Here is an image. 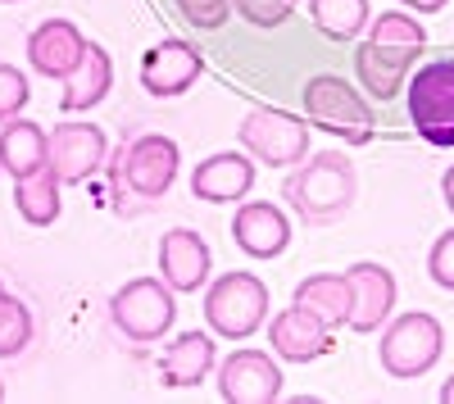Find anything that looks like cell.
<instances>
[{
  "mask_svg": "<svg viewBox=\"0 0 454 404\" xmlns=\"http://www.w3.org/2000/svg\"><path fill=\"white\" fill-rule=\"evenodd\" d=\"M427 46V27L400 10H387L382 19L368 23V42L355 50V73L372 100H395L409 82V68Z\"/></svg>",
  "mask_w": 454,
  "mask_h": 404,
  "instance_id": "cell-1",
  "label": "cell"
},
{
  "mask_svg": "<svg viewBox=\"0 0 454 404\" xmlns=\"http://www.w3.org/2000/svg\"><path fill=\"white\" fill-rule=\"evenodd\" d=\"M355 191H359V177H355V164L340 155V151H318V155H305L300 168L286 177L282 196L291 200V209L309 223H323V218H336L355 205Z\"/></svg>",
  "mask_w": 454,
  "mask_h": 404,
  "instance_id": "cell-2",
  "label": "cell"
},
{
  "mask_svg": "<svg viewBox=\"0 0 454 404\" xmlns=\"http://www.w3.org/2000/svg\"><path fill=\"white\" fill-rule=\"evenodd\" d=\"M263 318H269V286L254 273H223L205 291V322L214 327V337L223 341H246L254 337Z\"/></svg>",
  "mask_w": 454,
  "mask_h": 404,
  "instance_id": "cell-3",
  "label": "cell"
},
{
  "mask_svg": "<svg viewBox=\"0 0 454 404\" xmlns=\"http://www.w3.org/2000/svg\"><path fill=\"white\" fill-rule=\"evenodd\" d=\"M305 114L314 128L350 141V145L372 141V128H377L372 105L346 78H336V73H318V78L305 82Z\"/></svg>",
  "mask_w": 454,
  "mask_h": 404,
  "instance_id": "cell-4",
  "label": "cell"
},
{
  "mask_svg": "<svg viewBox=\"0 0 454 404\" xmlns=\"http://www.w3.org/2000/svg\"><path fill=\"white\" fill-rule=\"evenodd\" d=\"M445 350V327L413 309V314H400L387 332H382V346H377V359H382V369L395 377V382H413L436 369V359Z\"/></svg>",
  "mask_w": 454,
  "mask_h": 404,
  "instance_id": "cell-5",
  "label": "cell"
},
{
  "mask_svg": "<svg viewBox=\"0 0 454 404\" xmlns=\"http://www.w3.org/2000/svg\"><path fill=\"white\" fill-rule=\"evenodd\" d=\"M173 296H177V291L164 277H137V282L114 291L109 318H114V327H119L128 341L150 346V341H160L168 327H173V318H177Z\"/></svg>",
  "mask_w": 454,
  "mask_h": 404,
  "instance_id": "cell-6",
  "label": "cell"
},
{
  "mask_svg": "<svg viewBox=\"0 0 454 404\" xmlns=\"http://www.w3.org/2000/svg\"><path fill=\"white\" fill-rule=\"evenodd\" d=\"M409 119L427 145H454V55L423 64L404 82Z\"/></svg>",
  "mask_w": 454,
  "mask_h": 404,
  "instance_id": "cell-7",
  "label": "cell"
},
{
  "mask_svg": "<svg viewBox=\"0 0 454 404\" xmlns=\"http://www.w3.org/2000/svg\"><path fill=\"white\" fill-rule=\"evenodd\" d=\"M246 155H254L259 164L273 168H291L309 155V128L300 123L286 109H250L237 128Z\"/></svg>",
  "mask_w": 454,
  "mask_h": 404,
  "instance_id": "cell-8",
  "label": "cell"
},
{
  "mask_svg": "<svg viewBox=\"0 0 454 404\" xmlns=\"http://www.w3.org/2000/svg\"><path fill=\"white\" fill-rule=\"evenodd\" d=\"M177 164H182L177 141L150 132V136H137L132 145L119 151V182L141 200H160L177 182Z\"/></svg>",
  "mask_w": 454,
  "mask_h": 404,
  "instance_id": "cell-9",
  "label": "cell"
},
{
  "mask_svg": "<svg viewBox=\"0 0 454 404\" xmlns=\"http://www.w3.org/2000/svg\"><path fill=\"white\" fill-rule=\"evenodd\" d=\"M218 395L227 404H273L282 395V369L263 350H237L218 363Z\"/></svg>",
  "mask_w": 454,
  "mask_h": 404,
  "instance_id": "cell-10",
  "label": "cell"
},
{
  "mask_svg": "<svg viewBox=\"0 0 454 404\" xmlns=\"http://www.w3.org/2000/svg\"><path fill=\"white\" fill-rule=\"evenodd\" d=\"M200 73H205V55H200V46L182 42V36H164V42H160V46H150L145 59H141V87H145L150 96L168 100V96L192 91Z\"/></svg>",
  "mask_w": 454,
  "mask_h": 404,
  "instance_id": "cell-11",
  "label": "cell"
},
{
  "mask_svg": "<svg viewBox=\"0 0 454 404\" xmlns=\"http://www.w3.org/2000/svg\"><path fill=\"white\" fill-rule=\"evenodd\" d=\"M109 141L96 123H55L51 132V168L64 187H78V182H91L105 164Z\"/></svg>",
  "mask_w": 454,
  "mask_h": 404,
  "instance_id": "cell-12",
  "label": "cell"
},
{
  "mask_svg": "<svg viewBox=\"0 0 454 404\" xmlns=\"http://www.w3.org/2000/svg\"><path fill=\"white\" fill-rule=\"evenodd\" d=\"M269 346L286 363H309V359H323L332 350V327L318 314H309L305 305L291 300V309H282L269 322Z\"/></svg>",
  "mask_w": 454,
  "mask_h": 404,
  "instance_id": "cell-13",
  "label": "cell"
},
{
  "mask_svg": "<svg viewBox=\"0 0 454 404\" xmlns=\"http://www.w3.org/2000/svg\"><path fill=\"white\" fill-rule=\"evenodd\" d=\"M350 286H355V314H350V332H377L391 314H395V296H400V286H395V273L387 264H350L346 268Z\"/></svg>",
  "mask_w": 454,
  "mask_h": 404,
  "instance_id": "cell-14",
  "label": "cell"
},
{
  "mask_svg": "<svg viewBox=\"0 0 454 404\" xmlns=\"http://www.w3.org/2000/svg\"><path fill=\"white\" fill-rule=\"evenodd\" d=\"M87 50V36L78 32V23H68V19H46V23H36L32 36H27V64L42 73V78H68L73 68H78Z\"/></svg>",
  "mask_w": 454,
  "mask_h": 404,
  "instance_id": "cell-15",
  "label": "cell"
},
{
  "mask_svg": "<svg viewBox=\"0 0 454 404\" xmlns=\"http://www.w3.org/2000/svg\"><path fill=\"white\" fill-rule=\"evenodd\" d=\"M250 187H254V155H241V151H218L200 159L192 173L196 200H209V205H237Z\"/></svg>",
  "mask_w": 454,
  "mask_h": 404,
  "instance_id": "cell-16",
  "label": "cell"
},
{
  "mask_svg": "<svg viewBox=\"0 0 454 404\" xmlns=\"http://www.w3.org/2000/svg\"><path fill=\"white\" fill-rule=\"evenodd\" d=\"M232 241L250 260H273L291 241V223L273 200H246L237 205V218H232Z\"/></svg>",
  "mask_w": 454,
  "mask_h": 404,
  "instance_id": "cell-17",
  "label": "cell"
},
{
  "mask_svg": "<svg viewBox=\"0 0 454 404\" xmlns=\"http://www.w3.org/2000/svg\"><path fill=\"white\" fill-rule=\"evenodd\" d=\"M160 273L177 296H192L209 282V245L192 228H173L160 241Z\"/></svg>",
  "mask_w": 454,
  "mask_h": 404,
  "instance_id": "cell-18",
  "label": "cell"
},
{
  "mask_svg": "<svg viewBox=\"0 0 454 404\" xmlns=\"http://www.w3.org/2000/svg\"><path fill=\"white\" fill-rule=\"evenodd\" d=\"M0 164L5 173L19 182V177H32L51 164V132L32 119H10L0 123Z\"/></svg>",
  "mask_w": 454,
  "mask_h": 404,
  "instance_id": "cell-19",
  "label": "cell"
},
{
  "mask_svg": "<svg viewBox=\"0 0 454 404\" xmlns=\"http://www.w3.org/2000/svg\"><path fill=\"white\" fill-rule=\"evenodd\" d=\"M295 305H305L309 314H318L332 332L336 327H350L355 314V286L346 273H314L295 286Z\"/></svg>",
  "mask_w": 454,
  "mask_h": 404,
  "instance_id": "cell-20",
  "label": "cell"
},
{
  "mask_svg": "<svg viewBox=\"0 0 454 404\" xmlns=\"http://www.w3.org/2000/svg\"><path fill=\"white\" fill-rule=\"evenodd\" d=\"M109 87H114V64H109V50L87 42V50H82L78 68H73L68 78H64V96H59V105L68 109V114H78V109L100 105V100L109 96Z\"/></svg>",
  "mask_w": 454,
  "mask_h": 404,
  "instance_id": "cell-21",
  "label": "cell"
},
{
  "mask_svg": "<svg viewBox=\"0 0 454 404\" xmlns=\"http://www.w3.org/2000/svg\"><path fill=\"white\" fill-rule=\"evenodd\" d=\"M214 359H218L214 337H205V332H182V337L164 350V359H160V377H164V386H200V382L209 377V369H214Z\"/></svg>",
  "mask_w": 454,
  "mask_h": 404,
  "instance_id": "cell-22",
  "label": "cell"
},
{
  "mask_svg": "<svg viewBox=\"0 0 454 404\" xmlns=\"http://www.w3.org/2000/svg\"><path fill=\"white\" fill-rule=\"evenodd\" d=\"M59 187H64V182L55 177L51 164H46L42 173H32V177H19V182H14V209H19L23 223L51 228L55 218H59Z\"/></svg>",
  "mask_w": 454,
  "mask_h": 404,
  "instance_id": "cell-23",
  "label": "cell"
},
{
  "mask_svg": "<svg viewBox=\"0 0 454 404\" xmlns=\"http://www.w3.org/2000/svg\"><path fill=\"white\" fill-rule=\"evenodd\" d=\"M309 19L332 42H350L372 23V10L368 0H309Z\"/></svg>",
  "mask_w": 454,
  "mask_h": 404,
  "instance_id": "cell-24",
  "label": "cell"
},
{
  "mask_svg": "<svg viewBox=\"0 0 454 404\" xmlns=\"http://www.w3.org/2000/svg\"><path fill=\"white\" fill-rule=\"evenodd\" d=\"M32 341V309L19 296H0V359H14L23 354Z\"/></svg>",
  "mask_w": 454,
  "mask_h": 404,
  "instance_id": "cell-25",
  "label": "cell"
},
{
  "mask_svg": "<svg viewBox=\"0 0 454 404\" xmlns=\"http://www.w3.org/2000/svg\"><path fill=\"white\" fill-rule=\"evenodd\" d=\"M32 100V87H27V78L14 68V64H0V123H10V119H19V109Z\"/></svg>",
  "mask_w": 454,
  "mask_h": 404,
  "instance_id": "cell-26",
  "label": "cell"
},
{
  "mask_svg": "<svg viewBox=\"0 0 454 404\" xmlns=\"http://www.w3.org/2000/svg\"><path fill=\"white\" fill-rule=\"evenodd\" d=\"M232 5L254 27H282L295 14V0H232Z\"/></svg>",
  "mask_w": 454,
  "mask_h": 404,
  "instance_id": "cell-27",
  "label": "cell"
},
{
  "mask_svg": "<svg viewBox=\"0 0 454 404\" xmlns=\"http://www.w3.org/2000/svg\"><path fill=\"white\" fill-rule=\"evenodd\" d=\"M173 5L182 10V19L192 27H223L227 14H232V0H173Z\"/></svg>",
  "mask_w": 454,
  "mask_h": 404,
  "instance_id": "cell-28",
  "label": "cell"
},
{
  "mask_svg": "<svg viewBox=\"0 0 454 404\" xmlns=\"http://www.w3.org/2000/svg\"><path fill=\"white\" fill-rule=\"evenodd\" d=\"M427 273H432L436 286L454 291V228L436 237V245H432V254H427Z\"/></svg>",
  "mask_w": 454,
  "mask_h": 404,
  "instance_id": "cell-29",
  "label": "cell"
},
{
  "mask_svg": "<svg viewBox=\"0 0 454 404\" xmlns=\"http://www.w3.org/2000/svg\"><path fill=\"white\" fill-rule=\"evenodd\" d=\"M400 5H409L413 14H436V10H445V0H400Z\"/></svg>",
  "mask_w": 454,
  "mask_h": 404,
  "instance_id": "cell-30",
  "label": "cell"
},
{
  "mask_svg": "<svg viewBox=\"0 0 454 404\" xmlns=\"http://www.w3.org/2000/svg\"><path fill=\"white\" fill-rule=\"evenodd\" d=\"M441 196H445V205L454 209V164H450V168L441 173Z\"/></svg>",
  "mask_w": 454,
  "mask_h": 404,
  "instance_id": "cell-31",
  "label": "cell"
},
{
  "mask_svg": "<svg viewBox=\"0 0 454 404\" xmlns=\"http://www.w3.org/2000/svg\"><path fill=\"white\" fill-rule=\"evenodd\" d=\"M441 404H454V377H450V382L441 386Z\"/></svg>",
  "mask_w": 454,
  "mask_h": 404,
  "instance_id": "cell-32",
  "label": "cell"
},
{
  "mask_svg": "<svg viewBox=\"0 0 454 404\" xmlns=\"http://www.w3.org/2000/svg\"><path fill=\"white\" fill-rule=\"evenodd\" d=\"M0 400H5V382H0Z\"/></svg>",
  "mask_w": 454,
  "mask_h": 404,
  "instance_id": "cell-33",
  "label": "cell"
},
{
  "mask_svg": "<svg viewBox=\"0 0 454 404\" xmlns=\"http://www.w3.org/2000/svg\"><path fill=\"white\" fill-rule=\"evenodd\" d=\"M0 296H5V282H0Z\"/></svg>",
  "mask_w": 454,
  "mask_h": 404,
  "instance_id": "cell-34",
  "label": "cell"
},
{
  "mask_svg": "<svg viewBox=\"0 0 454 404\" xmlns=\"http://www.w3.org/2000/svg\"><path fill=\"white\" fill-rule=\"evenodd\" d=\"M0 173H5V164H0Z\"/></svg>",
  "mask_w": 454,
  "mask_h": 404,
  "instance_id": "cell-35",
  "label": "cell"
}]
</instances>
